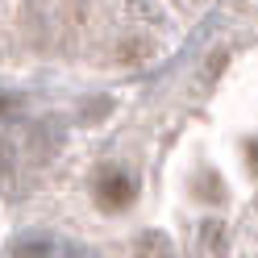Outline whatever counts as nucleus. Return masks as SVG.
Listing matches in <instances>:
<instances>
[{
  "label": "nucleus",
  "instance_id": "obj_2",
  "mask_svg": "<svg viewBox=\"0 0 258 258\" xmlns=\"http://www.w3.org/2000/svg\"><path fill=\"white\" fill-rule=\"evenodd\" d=\"M138 258H171V246L163 233H142L138 237Z\"/></svg>",
  "mask_w": 258,
  "mask_h": 258
},
{
  "label": "nucleus",
  "instance_id": "obj_1",
  "mask_svg": "<svg viewBox=\"0 0 258 258\" xmlns=\"http://www.w3.org/2000/svg\"><path fill=\"white\" fill-rule=\"evenodd\" d=\"M96 196H100V204L104 208H125L129 204V196H134V179L129 175H121V171H104L100 175V183H96Z\"/></svg>",
  "mask_w": 258,
  "mask_h": 258
}]
</instances>
